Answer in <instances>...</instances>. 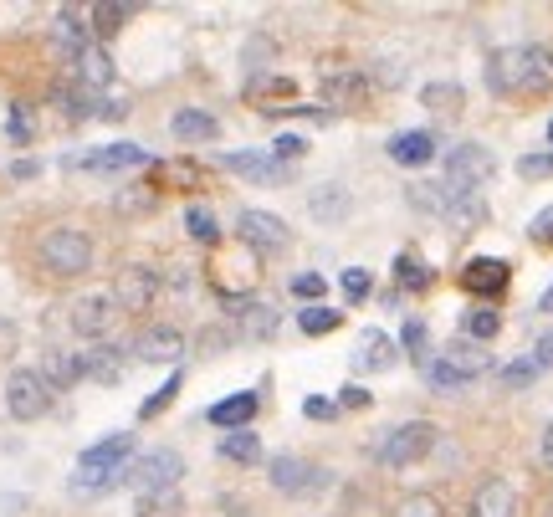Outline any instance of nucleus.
Here are the masks:
<instances>
[{
  "label": "nucleus",
  "instance_id": "nucleus-1",
  "mask_svg": "<svg viewBox=\"0 0 553 517\" xmlns=\"http://www.w3.org/2000/svg\"><path fill=\"white\" fill-rule=\"evenodd\" d=\"M487 82L502 98H538L553 88V52L538 47V41H523V47H502L487 62Z\"/></svg>",
  "mask_w": 553,
  "mask_h": 517
},
{
  "label": "nucleus",
  "instance_id": "nucleus-2",
  "mask_svg": "<svg viewBox=\"0 0 553 517\" xmlns=\"http://www.w3.org/2000/svg\"><path fill=\"white\" fill-rule=\"evenodd\" d=\"M134 461V436L129 430H113V436L93 441L72 466V487L77 492H103L113 482H123V466Z\"/></svg>",
  "mask_w": 553,
  "mask_h": 517
},
{
  "label": "nucleus",
  "instance_id": "nucleus-3",
  "mask_svg": "<svg viewBox=\"0 0 553 517\" xmlns=\"http://www.w3.org/2000/svg\"><path fill=\"white\" fill-rule=\"evenodd\" d=\"M36 267L47 272V277H82L93 267V236L82 231V226H52V231H41L36 241Z\"/></svg>",
  "mask_w": 553,
  "mask_h": 517
},
{
  "label": "nucleus",
  "instance_id": "nucleus-4",
  "mask_svg": "<svg viewBox=\"0 0 553 517\" xmlns=\"http://www.w3.org/2000/svg\"><path fill=\"white\" fill-rule=\"evenodd\" d=\"M487 369H492V354L482 349V343H472V338L446 343V349L425 364V374H431L436 390H466V384H477Z\"/></svg>",
  "mask_w": 553,
  "mask_h": 517
},
{
  "label": "nucleus",
  "instance_id": "nucleus-5",
  "mask_svg": "<svg viewBox=\"0 0 553 517\" xmlns=\"http://www.w3.org/2000/svg\"><path fill=\"white\" fill-rule=\"evenodd\" d=\"M492 169H497V159L487 144H456L446 154V169H441V205L456 195H477L492 180Z\"/></svg>",
  "mask_w": 553,
  "mask_h": 517
},
{
  "label": "nucleus",
  "instance_id": "nucleus-6",
  "mask_svg": "<svg viewBox=\"0 0 553 517\" xmlns=\"http://www.w3.org/2000/svg\"><path fill=\"white\" fill-rule=\"evenodd\" d=\"M436 441H441V430L431 425V420H405V425H395L385 441H379V451H374V461L385 466V471H405V466H415V461H425L436 451Z\"/></svg>",
  "mask_w": 553,
  "mask_h": 517
},
{
  "label": "nucleus",
  "instance_id": "nucleus-7",
  "mask_svg": "<svg viewBox=\"0 0 553 517\" xmlns=\"http://www.w3.org/2000/svg\"><path fill=\"white\" fill-rule=\"evenodd\" d=\"M123 482L139 487V492H180V482H185V456L169 451V446H159V451H149V456H139V461L123 466Z\"/></svg>",
  "mask_w": 553,
  "mask_h": 517
},
{
  "label": "nucleus",
  "instance_id": "nucleus-8",
  "mask_svg": "<svg viewBox=\"0 0 553 517\" xmlns=\"http://www.w3.org/2000/svg\"><path fill=\"white\" fill-rule=\"evenodd\" d=\"M52 384L41 379V369H16L11 379H6V415L16 420V425H31V420H41V415H52Z\"/></svg>",
  "mask_w": 553,
  "mask_h": 517
},
{
  "label": "nucleus",
  "instance_id": "nucleus-9",
  "mask_svg": "<svg viewBox=\"0 0 553 517\" xmlns=\"http://www.w3.org/2000/svg\"><path fill=\"white\" fill-rule=\"evenodd\" d=\"M267 471H272V487H277L282 497H318V492L333 482L323 466H313V461H303V456H277Z\"/></svg>",
  "mask_w": 553,
  "mask_h": 517
},
{
  "label": "nucleus",
  "instance_id": "nucleus-10",
  "mask_svg": "<svg viewBox=\"0 0 553 517\" xmlns=\"http://www.w3.org/2000/svg\"><path fill=\"white\" fill-rule=\"evenodd\" d=\"M118 318V303H113V292H77L72 297V308H67V323L77 338H103Z\"/></svg>",
  "mask_w": 553,
  "mask_h": 517
},
{
  "label": "nucleus",
  "instance_id": "nucleus-11",
  "mask_svg": "<svg viewBox=\"0 0 553 517\" xmlns=\"http://www.w3.org/2000/svg\"><path fill=\"white\" fill-rule=\"evenodd\" d=\"M226 313H231L241 343H267V338L277 333V323H282L277 308L262 303V297H226Z\"/></svg>",
  "mask_w": 553,
  "mask_h": 517
},
{
  "label": "nucleus",
  "instance_id": "nucleus-12",
  "mask_svg": "<svg viewBox=\"0 0 553 517\" xmlns=\"http://www.w3.org/2000/svg\"><path fill=\"white\" fill-rule=\"evenodd\" d=\"M129 354H134V364H180V359H185V333L169 328V323L144 328V333L129 343Z\"/></svg>",
  "mask_w": 553,
  "mask_h": 517
},
{
  "label": "nucleus",
  "instance_id": "nucleus-13",
  "mask_svg": "<svg viewBox=\"0 0 553 517\" xmlns=\"http://www.w3.org/2000/svg\"><path fill=\"white\" fill-rule=\"evenodd\" d=\"M466 517H518V487L513 477H487L472 502H466Z\"/></svg>",
  "mask_w": 553,
  "mask_h": 517
},
{
  "label": "nucleus",
  "instance_id": "nucleus-14",
  "mask_svg": "<svg viewBox=\"0 0 553 517\" xmlns=\"http://www.w3.org/2000/svg\"><path fill=\"white\" fill-rule=\"evenodd\" d=\"M159 287H164V282H159L154 267H129V272L118 277V287H113V303L129 308V313H144L154 297H159Z\"/></svg>",
  "mask_w": 553,
  "mask_h": 517
},
{
  "label": "nucleus",
  "instance_id": "nucleus-15",
  "mask_svg": "<svg viewBox=\"0 0 553 517\" xmlns=\"http://www.w3.org/2000/svg\"><path fill=\"white\" fill-rule=\"evenodd\" d=\"M139 164H149L139 144H103L77 159V169H88V175H123V169H139Z\"/></svg>",
  "mask_w": 553,
  "mask_h": 517
},
{
  "label": "nucleus",
  "instance_id": "nucleus-16",
  "mask_svg": "<svg viewBox=\"0 0 553 517\" xmlns=\"http://www.w3.org/2000/svg\"><path fill=\"white\" fill-rule=\"evenodd\" d=\"M226 169L236 180H251V185H277V180H287V164H277L267 149H236V154H226Z\"/></svg>",
  "mask_w": 553,
  "mask_h": 517
},
{
  "label": "nucleus",
  "instance_id": "nucleus-17",
  "mask_svg": "<svg viewBox=\"0 0 553 517\" xmlns=\"http://www.w3.org/2000/svg\"><path fill=\"white\" fill-rule=\"evenodd\" d=\"M241 241L257 251H282L287 246V221H277L272 210H241Z\"/></svg>",
  "mask_w": 553,
  "mask_h": 517
},
{
  "label": "nucleus",
  "instance_id": "nucleus-18",
  "mask_svg": "<svg viewBox=\"0 0 553 517\" xmlns=\"http://www.w3.org/2000/svg\"><path fill=\"white\" fill-rule=\"evenodd\" d=\"M395 359H400V349H395L390 333H379V328L359 333V349H354V369L359 374H385V369H395Z\"/></svg>",
  "mask_w": 553,
  "mask_h": 517
},
{
  "label": "nucleus",
  "instance_id": "nucleus-19",
  "mask_svg": "<svg viewBox=\"0 0 553 517\" xmlns=\"http://www.w3.org/2000/svg\"><path fill=\"white\" fill-rule=\"evenodd\" d=\"M134 354L118 349V343H98V349L88 354V379L103 384V390H113V384H123V374H129Z\"/></svg>",
  "mask_w": 553,
  "mask_h": 517
},
{
  "label": "nucleus",
  "instance_id": "nucleus-20",
  "mask_svg": "<svg viewBox=\"0 0 553 517\" xmlns=\"http://www.w3.org/2000/svg\"><path fill=\"white\" fill-rule=\"evenodd\" d=\"M390 159L405 164V169L431 164V159H436V134H431V128H405V134L390 139Z\"/></svg>",
  "mask_w": 553,
  "mask_h": 517
},
{
  "label": "nucleus",
  "instance_id": "nucleus-21",
  "mask_svg": "<svg viewBox=\"0 0 553 517\" xmlns=\"http://www.w3.org/2000/svg\"><path fill=\"white\" fill-rule=\"evenodd\" d=\"M41 379L52 384V395H57V390H72L77 379H88V354H62V349H52L47 359H41Z\"/></svg>",
  "mask_w": 553,
  "mask_h": 517
},
{
  "label": "nucleus",
  "instance_id": "nucleus-22",
  "mask_svg": "<svg viewBox=\"0 0 553 517\" xmlns=\"http://www.w3.org/2000/svg\"><path fill=\"white\" fill-rule=\"evenodd\" d=\"M169 134H175L180 144H210V139L221 134V123L210 118L205 108H180L175 118H169Z\"/></svg>",
  "mask_w": 553,
  "mask_h": 517
},
{
  "label": "nucleus",
  "instance_id": "nucleus-23",
  "mask_svg": "<svg viewBox=\"0 0 553 517\" xmlns=\"http://www.w3.org/2000/svg\"><path fill=\"white\" fill-rule=\"evenodd\" d=\"M441 221H446L456 236L477 231V226L487 221V200H482V190H477V195H456V200H446V205H441Z\"/></svg>",
  "mask_w": 553,
  "mask_h": 517
},
{
  "label": "nucleus",
  "instance_id": "nucleus-24",
  "mask_svg": "<svg viewBox=\"0 0 553 517\" xmlns=\"http://www.w3.org/2000/svg\"><path fill=\"white\" fill-rule=\"evenodd\" d=\"M72 67H77V77H72V82H82V88H93V93L113 88V57H108V47H98V41H93V47L82 52Z\"/></svg>",
  "mask_w": 553,
  "mask_h": 517
},
{
  "label": "nucleus",
  "instance_id": "nucleus-25",
  "mask_svg": "<svg viewBox=\"0 0 553 517\" xmlns=\"http://www.w3.org/2000/svg\"><path fill=\"white\" fill-rule=\"evenodd\" d=\"M251 415H257V395H251V390H241V395H231L221 405H210V425H221V430H246Z\"/></svg>",
  "mask_w": 553,
  "mask_h": 517
},
{
  "label": "nucleus",
  "instance_id": "nucleus-26",
  "mask_svg": "<svg viewBox=\"0 0 553 517\" xmlns=\"http://www.w3.org/2000/svg\"><path fill=\"white\" fill-rule=\"evenodd\" d=\"M461 282L472 292H502L507 287V262H497V256H477V262H466Z\"/></svg>",
  "mask_w": 553,
  "mask_h": 517
},
{
  "label": "nucleus",
  "instance_id": "nucleus-27",
  "mask_svg": "<svg viewBox=\"0 0 553 517\" xmlns=\"http://www.w3.org/2000/svg\"><path fill=\"white\" fill-rule=\"evenodd\" d=\"M349 205H354V200H349V190L338 185V180H333V185H318V190H313V200H308L313 221H344Z\"/></svg>",
  "mask_w": 553,
  "mask_h": 517
},
{
  "label": "nucleus",
  "instance_id": "nucleus-28",
  "mask_svg": "<svg viewBox=\"0 0 553 517\" xmlns=\"http://www.w3.org/2000/svg\"><path fill=\"white\" fill-rule=\"evenodd\" d=\"M221 456L236 461V466H257L262 461V441L251 436V430H231V436L221 441Z\"/></svg>",
  "mask_w": 553,
  "mask_h": 517
},
{
  "label": "nucleus",
  "instance_id": "nucleus-29",
  "mask_svg": "<svg viewBox=\"0 0 553 517\" xmlns=\"http://www.w3.org/2000/svg\"><path fill=\"white\" fill-rule=\"evenodd\" d=\"M502 333V318L492 313V308H472V313H466V323H461V338H472V343H482V349H487V343Z\"/></svg>",
  "mask_w": 553,
  "mask_h": 517
},
{
  "label": "nucleus",
  "instance_id": "nucleus-30",
  "mask_svg": "<svg viewBox=\"0 0 553 517\" xmlns=\"http://www.w3.org/2000/svg\"><path fill=\"white\" fill-rule=\"evenodd\" d=\"M180 512H185L180 492H139L134 502V517H180Z\"/></svg>",
  "mask_w": 553,
  "mask_h": 517
},
{
  "label": "nucleus",
  "instance_id": "nucleus-31",
  "mask_svg": "<svg viewBox=\"0 0 553 517\" xmlns=\"http://www.w3.org/2000/svg\"><path fill=\"white\" fill-rule=\"evenodd\" d=\"M338 323H344V313H338V308H323V303H313V308H303V313H297V328H303L308 338L333 333Z\"/></svg>",
  "mask_w": 553,
  "mask_h": 517
},
{
  "label": "nucleus",
  "instance_id": "nucleus-32",
  "mask_svg": "<svg viewBox=\"0 0 553 517\" xmlns=\"http://www.w3.org/2000/svg\"><path fill=\"white\" fill-rule=\"evenodd\" d=\"M395 517H446V502L436 492H410L395 502Z\"/></svg>",
  "mask_w": 553,
  "mask_h": 517
},
{
  "label": "nucleus",
  "instance_id": "nucleus-33",
  "mask_svg": "<svg viewBox=\"0 0 553 517\" xmlns=\"http://www.w3.org/2000/svg\"><path fill=\"white\" fill-rule=\"evenodd\" d=\"M400 343H405V354H410L415 364H431V328H425L420 318H410V323L400 328Z\"/></svg>",
  "mask_w": 553,
  "mask_h": 517
},
{
  "label": "nucleus",
  "instance_id": "nucleus-34",
  "mask_svg": "<svg viewBox=\"0 0 553 517\" xmlns=\"http://www.w3.org/2000/svg\"><path fill=\"white\" fill-rule=\"evenodd\" d=\"M420 98H425V108H436V113H461V103H466V93L456 88V82H431Z\"/></svg>",
  "mask_w": 553,
  "mask_h": 517
},
{
  "label": "nucleus",
  "instance_id": "nucleus-35",
  "mask_svg": "<svg viewBox=\"0 0 553 517\" xmlns=\"http://www.w3.org/2000/svg\"><path fill=\"white\" fill-rule=\"evenodd\" d=\"M180 384H185V379H180V369H175V374H169V379L159 384V390H154V395L139 405V420H154V415H164V410H169V400L180 395Z\"/></svg>",
  "mask_w": 553,
  "mask_h": 517
},
{
  "label": "nucleus",
  "instance_id": "nucleus-36",
  "mask_svg": "<svg viewBox=\"0 0 553 517\" xmlns=\"http://www.w3.org/2000/svg\"><path fill=\"white\" fill-rule=\"evenodd\" d=\"M185 231L200 241V246H210V241H221V231H216V215H210L205 205H190L185 210Z\"/></svg>",
  "mask_w": 553,
  "mask_h": 517
},
{
  "label": "nucleus",
  "instance_id": "nucleus-37",
  "mask_svg": "<svg viewBox=\"0 0 553 517\" xmlns=\"http://www.w3.org/2000/svg\"><path fill=\"white\" fill-rule=\"evenodd\" d=\"M395 282H400V287H425V282H431V267H425L420 256L405 251V256H395Z\"/></svg>",
  "mask_w": 553,
  "mask_h": 517
},
{
  "label": "nucleus",
  "instance_id": "nucleus-38",
  "mask_svg": "<svg viewBox=\"0 0 553 517\" xmlns=\"http://www.w3.org/2000/svg\"><path fill=\"white\" fill-rule=\"evenodd\" d=\"M129 16H134V6H93V11H88V21L98 26L93 36H113V31H118L123 21H129Z\"/></svg>",
  "mask_w": 553,
  "mask_h": 517
},
{
  "label": "nucleus",
  "instance_id": "nucleus-39",
  "mask_svg": "<svg viewBox=\"0 0 553 517\" xmlns=\"http://www.w3.org/2000/svg\"><path fill=\"white\" fill-rule=\"evenodd\" d=\"M538 374H543V369H538V359L528 354V359H513V364L502 369V384H507V390H528Z\"/></svg>",
  "mask_w": 553,
  "mask_h": 517
},
{
  "label": "nucleus",
  "instance_id": "nucleus-40",
  "mask_svg": "<svg viewBox=\"0 0 553 517\" xmlns=\"http://www.w3.org/2000/svg\"><path fill=\"white\" fill-rule=\"evenodd\" d=\"M338 287H344V297H349V303H364V297H369V287H374V277H369L364 267H349V272H338Z\"/></svg>",
  "mask_w": 553,
  "mask_h": 517
},
{
  "label": "nucleus",
  "instance_id": "nucleus-41",
  "mask_svg": "<svg viewBox=\"0 0 553 517\" xmlns=\"http://www.w3.org/2000/svg\"><path fill=\"white\" fill-rule=\"evenodd\" d=\"M359 88H364V77H359V72H328V98H333V103L354 98Z\"/></svg>",
  "mask_w": 553,
  "mask_h": 517
},
{
  "label": "nucleus",
  "instance_id": "nucleus-42",
  "mask_svg": "<svg viewBox=\"0 0 553 517\" xmlns=\"http://www.w3.org/2000/svg\"><path fill=\"white\" fill-rule=\"evenodd\" d=\"M267 154H272L277 164H297V159H303V154H308V144H303V139H297V134H277V144H272Z\"/></svg>",
  "mask_w": 553,
  "mask_h": 517
},
{
  "label": "nucleus",
  "instance_id": "nucleus-43",
  "mask_svg": "<svg viewBox=\"0 0 553 517\" xmlns=\"http://www.w3.org/2000/svg\"><path fill=\"white\" fill-rule=\"evenodd\" d=\"M292 292H297V297H303V303L313 308L318 297L328 292V277H318V272H303V277H292Z\"/></svg>",
  "mask_w": 553,
  "mask_h": 517
},
{
  "label": "nucleus",
  "instance_id": "nucleus-44",
  "mask_svg": "<svg viewBox=\"0 0 553 517\" xmlns=\"http://www.w3.org/2000/svg\"><path fill=\"white\" fill-rule=\"evenodd\" d=\"M523 180H548L553 175V149H543V154H523Z\"/></svg>",
  "mask_w": 553,
  "mask_h": 517
},
{
  "label": "nucleus",
  "instance_id": "nucleus-45",
  "mask_svg": "<svg viewBox=\"0 0 553 517\" xmlns=\"http://www.w3.org/2000/svg\"><path fill=\"white\" fill-rule=\"evenodd\" d=\"M374 395L364 390V384H344V395H338V410H369Z\"/></svg>",
  "mask_w": 553,
  "mask_h": 517
},
{
  "label": "nucleus",
  "instance_id": "nucleus-46",
  "mask_svg": "<svg viewBox=\"0 0 553 517\" xmlns=\"http://www.w3.org/2000/svg\"><path fill=\"white\" fill-rule=\"evenodd\" d=\"M303 415L328 425V420H338V405H333V400H323V395H313V400H303Z\"/></svg>",
  "mask_w": 553,
  "mask_h": 517
},
{
  "label": "nucleus",
  "instance_id": "nucleus-47",
  "mask_svg": "<svg viewBox=\"0 0 553 517\" xmlns=\"http://www.w3.org/2000/svg\"><path fill=\"white\" fill-rule=\"evenodd\" d=\"M528 236H533V241H553V205H548V210L538 215V221L528 226Z\"/></svg>",
  "mask_w": 553,
  "mask_h": 517
},
{
  "label": "nucleus",
  "instance_id": "nucleus-48",
  "mask_svg": "<svg viewBox=\"0 0 553 517\" xmlns=\"http://www.w3.org/2000/svg\"><path fill=\"white\" fill-rule=\"evenodd\" d=\"M533 359H538V369H553V328L538 338V349H533Z\"/></svg>",
  "mask_w": 553,
  "mask_h": 517
},
{
  "label": "nucleus",
  "instance_id": "nucleus-49",
  "mask_svg": "<svg viewBox=\"0 0 553 517\" xmlns=\"http://www.w3.org/2000/svg\"><path fill=\"white\" fill-rule=\"evenodd\" d=\"M538 456H543V466L553 471V420H548V430H543V441H538Z\"/></svg>",
  "mask_w": 553,
  "mask_h": 517
},
{
  "label": "nucleus",
  "instance_id": "nucleus-50",
  "mask_svg": "<svg viewBox=\"0 0 553 517\" xmlns=\"http://www.w3.org/2000/svg\"><path fill=\"white\" fill-rule=\"evenodd\" d=\"M26 134H31L26 118H11V139H16V144H26Z\"/></svg>",
  "mask_w": 553,
  "mask_h": 517
},
{
  "label": "nucleus",
  "instance_id": "nucleus-51",
  "mask_svg": "<svg viewBox=\"0 0 553 517\" xmlns=\"http://www.w3.org/2000/svg\"><path fill=\"white\" fill-rule=\"evenodd\" d=\"M538 308H543V313H553V287H548V292L538 297Z\"/></svg>",
  "mask_w": 553,
  "mask_h": 517
},
{
  "label": "nucleus",
  "instance_id": "nucleus-52",
  "mask_svg": "<svg viewBox=\"0 0 553 517\" xmlns=\"http://www.w3.org/2000/svg\"><path fill=\"white\" fill-rule=\"evenodd\" d=\"M543 517H553V497H548V507H543Z\"/></svg>",
  "mask_w": 553,
  "mask_h": 517
},
{
  "label": "nucleus",
  "instance_id": "nucleus-53",
  "mask_svg": "<svg viewBox=\"0 0 553 517\" xmlns=\"http://www.w3.org/2000/svg\"><path fill=\"white\" fill-rule=\"evenodd\" d=\"M548 139H553V123H548Z\"/></svg>",
  "mask_w": 553,
  "mask_h": 517
}]
</instances>
